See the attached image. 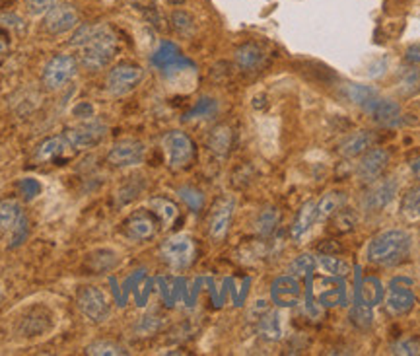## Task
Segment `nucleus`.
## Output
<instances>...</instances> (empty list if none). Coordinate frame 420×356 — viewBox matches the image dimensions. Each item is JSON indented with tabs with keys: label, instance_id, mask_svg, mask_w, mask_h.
<instances>
[{
	"label": "nucleus",
	"instance_id": "45",
	"mask_svg": "<svg viewBox=\"0 0 420 356\" xmlns=\"http://www.w3.org/2000/svg\"><path fill=\"white\" fill-rule=\"evenodd\" d=\"M342 249L344 248L339 244V239H333V237L323 239V241L317 244V251H319L321 255H337V253H341Z\"/></svg>",
	"mask_w": 420,
	"mask_h": 356
},
{
	"label": "nucleus",
	"instance_id": "22",
	"mask_svg": "<svg viewBox=\"0 0 420 356\" xmlns=\"http://www.w3.org/2000/svg\"><path fill=\"white\" fill-rule=\"evenodd\" d=\"M315 220H317V203H313V201H305L300 210H298V214H296V220H294L292 230H290V236L292 239H302L312 226L315 224Z\"/></svg>",
	"mask_w": 420,
	"mask_h": 356
},
{
	"label": "nucleus",
	"instance_id": "10",
	"mask_svg": "<svg viewBox=\"0 0 420 356\" xmlns=\"http://www.w3.org/2000/svg\"><path fill=\"white\" fill-rule=\"evenodd\" d=\"M144 78V70L133 62H121L109 70L108 90L113 96H127Z\"/></svg>",
	"mask_w": 420,
	"mask_h": 356
},
{
	"label": "nucleus",
	"instance_id": "31",
	"mask_svg": "<svg viewBox=\"0 0 420 356\" xmlns=\"http://www.w3.org/2000/svg\"><path fill=\"white\" fill-rule=\"evenodd\" d=\"M399 92L403 96H412L420 90V70L414 67H407V69H401L399 72Z\"/></svg>",
	"mask_w": 420,
	"mask_h": 356
},
{
	"label": "nucleus",
	"instance_id": "39",
	"mask_svg": "<svg viewBox=\"0 0 420 356\" xmlns=\"http://www.w3.org/2000/svg\"><path fill=\"white\" fill-rule=\"evenodd\" d=\"M391 353H393V355H403V356L420 355V339H417V337L399 339L397 343L391 345Z\"/></svg>",
	"mask_w": 420,
	"mask_h": 356
},
{
	"label": "nucleus",
	"instance_id": "12",
	"mask_svg": "<svg viewBox=\"0 0 420 356\" xmlns=\"http://www.w3.org/2000/svg\"><path fill=\"white\" fill-rule=\"evenodd\" d=\"M80 26V18L72 4H55L43 18V28L49 35H65Z\"/></svg>",
	"mask_w": 420,
	"mask_h": 356
},
{
	"label": "nucleus",
	"instance_id": "38",
	"mask_svg": "<svg viewBox=\"0 0 420 356\" xmlns=\"http://www.w3.org/2000/svg\"><path fill=\"white\" fill-rule=\"evenodd\" d=\"M310 67V78L313 80V82H319V84H325V86H329V84H333L335 80H337V72L333 69H329V67H325V65H321V62H310L308 65Z\"/></svg>",
	"mask_w": 420,
	"mask_h": 356
},
{
	"label": "nucleus",
	"instance_id": "27",
	"mask_svg": "<svg viewBox=\"0 0 420 356\" xmlns=\"http://www.w3.org/2000/svg\"><path fill=\"white\" fill-rule=\"evenodd\" d=\"M22 218V205L18 198H2L0 201V232H10Z\"/></svg>",
	"mask_w": 420,
	"mask_h": 356
},
{
	"label": "nucleus",
	"instance_id": "37",
	"mask_svg": "<svg viewBox=\"0 0 420 356\" xmlns=\"http://www.w3.org/2000/svg\"><path fill=\"white\" fill-rule=\"evenodd\" d=\"M140 178H133L128 183H125L123 187L119 189L117 193V203L123 207V205H128L131 201H135V198L140 195V191L144 189V181H138Z\"/></svg>",
	"mask_w": 420,
	"mask_h": 356
},
{
	"label": "nucleus",
	"instance_id": "40",
	"mask_svg": "<svg viewBox=\"0 0 420 356\" xmlns=\"http://www.w3.org/2000/svg\"><path fill=\"white\" fill-rule=\"evenodd\" d=\"M28 232H30V224H28V218L22 214V218L16 222V226L10 230V244L8 248L14 249L24 244V239L28 237Z\"/></svg>",
	"mask_w": 420,
	"mask_h": 356
},
{
	"label": "nucleus",
	"instance_id": "2",
	"mask_svg": "<svg viewBox=\"0 0 420 356\" xmlns=\"http://www.w3.org/2000/svg\"><path fill=\"white\" fill-rule=\"evenodd\" d=\"M410 246H412V239L409 232L397 230V228L385 230L371 237L368 246V261L380 267H397L403 261H407Z\"/></svg>",
	"mask_w": 420,
	"mask_h": 356
},
{
	"label": "nucleus",
	"instance_id": "4",
	"mask_svg": "<svg viewBox=\"0 0 420 356\" xmlns=\"http://www.w3.org/2000/svg\"><path fill=\"white\" fill-rule=\"evenodd\" d=\"M162 146L166 152V162L171 169L187 168L193 160H195V142L191 140L189 135L181 130H171L167 133Z\"/></svg>",
	"mask_w": 420,
	"mask_h": 356
},
{
	"label": "nucleus",
	"instance_id": "14",
	"mask_svg": "<svg viewBox=\"0 0 420 356\" xmlns=\"http://www.w3.org/2000/svg\"><path fill=\"white\" fill-rule=\"evenodd\" d=\"M389 164V152L383 149H370L362 154L360 162L356 166V178L362 183H373L383 176Z\"/></svg>",
	"mask_w": 420,
	"mask_h": 356
},
{
	"label": "nucleus",
	"instance_id": "11",
	"mask_svg": "<svg viewBox=\"0 0 420 356\" xmlns=\"http://www.w3.org/2000/svg\"><path fill=\"white\" fill-rule=\"evenodd\" d=\"M235 210V198L226 195L216 201L210 212H208V236L212 241H222L230 230L232 218H234Z\"/></svg>",
	"mask_w": 420,
	"mask_h": 356
},
{
	"label": "nucleus",
	"instance_id": "33",
	"mask_svg": "<svg viewBox=\"0 0 420 356\" xmlns=\"http://www.w3.org/2000/svg\"><path fill=\"white\" fill-rule=\"evenodd\" d=\"M348 319H351V323L358 331H368V329H371V323H373V314H371V306H368L366 302H358L356 306L351 310V316H348Z\"/></svg>",
	"mask_w": 420,
	"mask_h": 356
},
{
	"label": "nucleus",
	"instance_id": "36",
	"mask_svg": "<svg viewBox=\"0 0 420 356\" xmlns=\"http://www.w3.org/2000/svg\"><path fill=\"white\" fill-rule=\"evenodd\" d=\"M86 353L94 356H119V355H127L125 346L117 345L113 341H96L92 345L86 346Z\"/></svg>",
	"mask_w": 420,
	"mask_h": 356
},
{
	"label": "nucleus",
	"instance_id": "23",
	"mask_svg": "<svg viewBox=\"0 0 420 356\" xmlns=\"http://www.w3.org/2000/svg\"><path fill=\"white\" fill-rule=\"evenodd\" d=\"M69 140L65 135H57V137H49L41 142L40 146L35 149V160L41 162V164H47V162H53V160L60 158L67 149H69Z\"/></svg>",
	"mask_w": 420,
	"mask_h": 356
},
{
	"label": "nucleus",
	"instance_id": "25",
	"mask_svg": "<svg viewBox=\"0 0 420 356\" xmlns=\"http://www.w3.org/2000/svg\"><path fill=\"white\" fill-rule=\"evenodd\" d=\"M150 210L156 214L162 228H169L179 217V208H177L176 203L166 197L150 198Z\"/></svg>",
	"mask_w": 420,
	"mask_h": 356
},
{
	"label": "nucleus",
	"instance_id": "32",
	"mask_svg": "<svg viewBox=\"0 0 420 356\" xmlns=\"http://www.w3.org/2000/svg\"><path fill=\"white\" fill-rule=\"evenodd\" d=\"M169 22H171V28H174L181 37H193V35H195L196 31L195 18H193L189 12L176 10L174 14H171Z\"/></svg>",
	"mask_w": 420,
	"mask_h": 356
},
{
	"label": "nucleus",
	"instance_id": "9",
	"mask_svg": "<svg viewBox=\"0 0 420 356\" xmlns=\"http://www.w3.org/2000/svg\"><path fill=\"white\" fill-rule=\"evenodd\" d=\"M160 226L162 224H160L156 214L152 210H146V208L135 210L123 222V230H125L128 239H133V241H150V239H154Z\"/></svg>",
	"mask_w": 420,
	"mask_h": 356
},
{
	"label": "nucleus",
	"instance_id": "50",
	"mask_svg": "<svg viewBox=\"0 0 420 356\" xmlns=\"http://www.w3.org/2000/svg\"><path fill=\"white\" fill-rule=\"evenodd\" d=\"M169 4H174V6H181V4H185L187 0H167Z\"/></svg>",
	"mask_w": 420,
	"mask_h": 356
},
{
	"label": "nucleus",
	"instance_id": "30",
	"mask_svg": "<svg viewBox=\"0 0 420 356\" xmlns=\"http://www.w3.org/2000/svg\"><path fill=\"white\" fill-rule=\"evenodd\" d=\"M358 296H360L362 302H366L371 307L380 304L381 298H383V288H381L380 280L376 277L364 278L360 290H358Z\"/></svg>",
	"mask_w": 420,
	"mask_h": 356
},
{
	"label": "nucleus",
	"instance_id": "24",
	"mask_svg": "<svg viewBox=\"0 0 420 356\" xmlns=\"http://www.w3.org/2000/svg\"><path fill=\"white\" fill-rule=\"evenodd\" d=\"M358 222H360V217L354 208L342 207L329 218V230L333 234H348L358 226Z\"/></svg>",
	"mask_w": 420,
	"mask_h": 356
},
{
	"label": "nucleus",
	"instance_id": "13",
	"mask_svg": "<svg viewBox=\"0 0 420 356\" xmlns=\"http://www.w3.org/2000/svg\"><path fill=\"white\" fill-rule=\"evenodd\" d=\"M146 156V146L135 139H125L121 142H115L108 152V164L113 168H131L144 162Z\"/></svg>",
	"mask_w": 420,
	"mask_h": 356
},
{
	"label": "nucleus",
	"instance_id": "1",
	"mask_svg": "<svg viewBox=\"0 0 420 356\" xmlns=\"http://www.w3.org/2000/svg\"><path fill=\"white\" fill-rule=\"evenodd\" d=\"M70 45L78 49L80 62L90 70L106 69L119 49L117 35L108 24L78 26Z\"/></svg>",
	"mask_w": 420,
	"mask_h": 356
},
{
	"label": "nucleus",
	"instance_id": "17",
	"mask_svg": "<svg viewBox=\"0 0 420 356\" xmlns=\"http://www.w3.org/2000/svg\"><path fill=\"white\" fill-rule=\"evenodd\" d=\"M380 142V135L373 133V130H358V133H352L346 139L342 140L339 152L344 158H358L364 152H368L373 149L376 144Z\"/></svg>",
	"mask_w": 420,
	"mask_h": 356
},
{
	"label": "nucleus",
	"instance_id": "44",
	"mask_svg": "<svg viewBox=\"0 0 420 356\" xmlns=\"http://www.w3.org/2000/svg\"><path fill=\"white\" fill-rule=\"evenodd\" d=\"M0 26H2V28H8V30L24 31V28H26V22L22 20L18 14H12V12H8V14H2V16H0Z\"/></svg>",
	"mask_w": 420,
	"mask_h": 356
},
{
	"label": "nucleus",
	"instance_id": "20",
	"mask_svg": "<svg viewBox=\"0 0 420 356\" xmlns=\"http://www.w3.org/2000/svg\"><path fill=\"white\" fill-rule=\"evenodd\" d=\"M264 49L255 43V41H249V43H244L242 47L235 49V65L244 72H251V70H257L259 67H263L264 62Z\"/></svg>",
	"mask_w": 420,
	"mask_h": 356
},
{
	"label": "nucleus",
	"instance_id": "21",
	"mask_svg": "<svg viewBox=\"0 0 420 356\" xmlns=\"http://www.w3.org/2000/svg\"><path fill=\"white\" fill-rule=\"evenodd\" d=\"M232 142H234V130L230 129L228 125H218V127L210 130L206 146L215 156L226 158L230 154V150H232Z\"/></svg>",
	"mask_w": 420,
	"mask_h": 356
},
{
	"label": "nucleus",
	"instance_id": "29",
	"mask_svg": "<svg viewBox=\"0 0 420 356\" xmlns=\"http://www.w3.org/2000/svg\"><path fill=\"white\" fill-rule=\"evenodd\" d=\"M278 222H280V212H278V208L267 207L259 212V217L255 220V230H257L259 236L269 237L274 230H276Z\"/></svg>",
	"mask_w": 420,
	"mask_h": 356
},
{
	"label": "nucleus",
	"instance_id": "5",
	"mask_svg": "<svg viewBox=\"0 0 420 356\" xmlns=\"http://www.w3.org/2000/svg\"><path fill=\"white\" fill-rule=\"evenodd\" d=\"M76 70H78V59L67 53H60L47 60V65L43 67L41 80H43L45 88L60 90L76 76Z\"/></svg>",
	"mask_w": 420,
	"mask_h": 356
},
{
	"label": "nucleus",
	"instance_id": "41",
	"mask_svg": "<svg viewBox=\"0 0 420 356\" xmlns=\"http://www.w3.org/2000/svg\"><path fill=\"white\" fill-rule=\"evenodd\" d=\"M179 197L185 201L189 207L193 208L195 212H199L203 205H205V197H203V193L201 191H196L193 187H181L179 189Z\"/></svg>",
	"mask_w": 420,
	"mask_h": 356
},
{
	"label": "nucleus",
	"instance_id": "48",
	"mask_svg": "<svg viewBox=\"0 0 420 356\" xmlns=\"http://www.w3.org/2000/svg\"><path fill=\"white\" fill-rule=\"evenodd\" d=\"M8 51H10V37H8V33L4 31V28L0 26V60L8 55Z\"/></svg>",
	"mask_w": 420,
	"mask_h": 356
},
{
	"label": "nucleus",
	"instance_id": "34",
	"mask_svg": "<svg viewBox=\"0 0 420 356\" xmlns=\"http://www.w3.org/2000/svg\"><path fill=\"white\" fill-rule=\"evenodd\" d=\"M401 210L409 220H420V185L409 189L401 201Z\"/></svg>",
	"mask_w": 420,
	"mask_h": 356
},
{
	"label": "nucleus",
	"instance_id": "42",
	"mask_svg": "<svg viewBox=\"0 0 420 356\" xmlns=\"http://www.w3.org/2000/svg\"><path fill=\"white\" fill-rule=\"evenodd\" d=\"M57 4V0H26V10L33 18L45 16Z\"/></svg>",
	"mask_w": 420,
	"mask_h": 356
},
{
	"label": "nucleus",
	"instance_id": "43",
	"mask_svg": "<svg viewBox=\"0 0 420 356\" xmlns=\"http://www.w3.org/2000/svg\"><path fill=\"white\" fill-rule=\"evenodd\" d=\"M315 263H317V259L313 257V255H300V257L294 261L292 265H290V273H310L313 267H315Z\"/></svg>",
	"mask_w": 420,
	"mask_h": 356
},
{
	"label": "nucleus",
	"instance_id": "8",
	"mask_svg": "<svg viewBox=\"0 0 420 356\" xmlns=\"http://www.w3.org/2000/svg\"><path fill=\"white\" fill-rule=\"evenodd\" d=\"M106 135H108V127L98 119L84 121V123L65 130V137L69 140V144L76 150H90L98 146L99 142L106 139Z\"/></svg>",
	"mask_w": 420,
	"mask_h": 356
},
{
	"label": "nucleus",
	"instance_id": "19",
	"mask_svg": "<svg viewBox=\"0 0 420 356\" xmlns=\"http://www.w3.org/2000/svg\"><path fill=\"white\" fill-rule=\"evenodd\" d=\"M371 115V119L378 123V125H383V127H391L395 125L401 117V105L397 101L387 98H376L370 103V108L366 109Z\"/></svg>",
	"mask_w": 420,
	"mask_h": 356
},
{
	"label": "nucleus",
	"instance_id": "16",
	"mask_svg": "<svg viewBox=\"0 0 420 356\" xmlns=\"http://www.w3.org/2000/svg\"><path fill=\"white\" fill-rule=\"evenodd\" d=\"M371 187L366 191V195L362 198V207L366 208L368 212H378L381 208H385L389 205L393 197L397 195L399 183L395 179H383V181H373L370 183Z\"/></svg>",
	"mask_w": 420,
	"mask_h": 356
},
{
	"label": "nucleus",
	"instance_id": "7",
	"mask_svg": "<svg viewBox=\"0 0 420 356\" xmlns=\"http://www.w3.org/2000/svg\"><path fill=\"white\" fill-rule=\"evenodd\" d=\"M417 304V298L412 292V280L405 277H395L391 280L387 296H385V310L393 317L407 316Z\"/></svg>",
	"mask_w": 420,
	"mask_h": 356
},
{
	"label": "nucleus",
	"instance_id": "26",
	"mask_svg": "<svg viewBox=\"0 0 420 356\" xmlns=\"http://www.w3.org/2000/svg\"><path fill=\"white\" fill-rule=\"evenodd\" d=\"M342 96L348 99L351 103H356L360 108L368 109L371 101L378 98V92L371 86H364V84H344L342 86Z\"/></svg>",
	"mask_w": 420,
	"mask_h": 356
},
{
	"label": "nucleus",
	"instance_id": "6",
	"mask_svg": "<svg viewBox=\"0 0 420 356\" xmlns=\"http://www.w3.org/2000/svg\"><path fill=\"white\" fill-rule=\"evenodd\" d=\"M76 307L92 323H101L109 317V298L98 287H82L76 292Z\"/></svg>",
	"mask_w": 420,
	"mask_h": 356
},
{
	"label": "nucleus",
	"instance_id": "18",
	"mask_svg": "<svg viewBox=\"0 0 420 356\" xmlns=\"http://www.w3.org/2000/svg\"><path fill=\"white\" fill-rule=\"evenodd\" d=\"M273 302L280 307H292L300 302V294H302V287L300 280L292 275L276 278L273 282Z\"/></svg>",
	"mask_w": 420,
	"mask_h": 356
},
{
	"label": "nucleus",
	"instance_id": "35",
	"mask_svg": "<svg viewBox=\"0 0 420 356\" xmlns=\"http://www.w3.org/2000/svg\"><path fill=\"white\" fill-rule=\"evenodd\" d=\"M317 263L327 275H339V277H346L351 273V265L342 259H337L335 255H321L317 257Z\"/></svg>",
	"mask_w": 420,
	"mask_h": 356
},
{
	"label": "nucleus",
	"instance_id": "49",
	"mask_svg": "<svg viewBox=\"0 0 420 356\" xmlns=\"http://www.w3.org/2000/svg\"><path fill=\"white\" fill-rule=\"evenodd\" d=\"M410 171L417 179H420V158H414L410 162Z\"/></svg>",
	"mask_w": 420,
	"mask_h": 356
},
{
	"label": "nucleus",
	"instance_id": "3",
	"mask_svg": "<svg viewBox=\"0 0 420 356\" xmlns=\"http://www.w3.org/2000/svg\"><path fill=\"white\" fill-rule=\"evenodd\" d=\"M195 241H193V237L185 236V234L167 237L160 246V257L174 271H183L189 267L195 259Z\"/></svg>",
	"mask_w": 420,
	"mask_h": 356
},
{
	"label": "nucleus",
	"instance_id": "15",
	"mask_svg": "<svg viewBox=\"0 0 420 356\" xmlns=\"http://www.w3.org/2000/svg\"><path fill=\"white\" fill-rule=\"evenodd\" d=\"M315 298L323 307H335L344 302L346 296V285L344 278L339 275H327V277L315 278Z\"/></svg>",
	"mask_w": 420,
	"mask_h": 356
},
{
	"label": "nucleus",
	"instance_id": "28",
	"mask_svg": "<svg viewBox=\"0 0 420 356\" xmlns=\"http://www.w3.org/2000/svg\"><path fill=\"white\" fill-rule=\"evenodd\" d=\"M346 193L342 191H331L327 193L325 197L317 203V220H327L331 218L339 208H342L346 205Z\"/></svg>",
	"mask_w": 420,
	"mask_h": 356
},
{
	"label": "nucleus",
	"instance_id": "47",
	"mask_svg": "<svg viewBox=\"0 0 420 356\" xmlns=\"http://www.w3.org/2000/svg\"><path fill=\"white\" fill-rule=\"evenodd\" d=\"M405 59L409 60L410 65H420V43H414V45L407 47Z\"/></svg>",
	"mask_w": 420,
	"mask_h": 356
},
{
	"label": "nucleus",
	"instance_id": "46",
	"mask_svg": "<svg viewBox=\"0 0 420 356\" xmlns=\"http://www.w3.org/2000/svg\"><path fill=\"white\" fill-rule=\"evenodd\" d=\"M20 189H22V193L26 195L28 198L31 197H35L37 193H40V185L33 181V179H24L20 183Z\"/></svg>",
	"mask_w": 420,
	"mask_h": 356
}]
</instances>
